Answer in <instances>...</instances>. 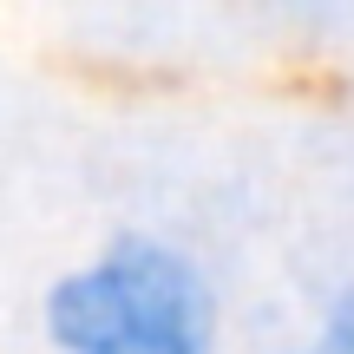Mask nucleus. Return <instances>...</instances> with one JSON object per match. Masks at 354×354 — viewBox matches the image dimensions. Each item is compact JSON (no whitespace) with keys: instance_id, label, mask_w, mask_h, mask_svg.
I'll list each match as a JSON object with an SVG mask.
<instances>
[{"instance_id":"nucleus-2","label":"nucleus","mask_w":354,"mask_h":354,"mask_svg":"<svg viewBox=\"0 0 354 354\" xmlns=\"http://www.w3.org/2000/svg\"><path fill=\"white\" fill-rule=\"evenodd\" d=\"M295 354H354V282L342 295H335L328 308H322V322H315V335H308Z\"/></svg>"},{"instance_id":"nucleus-1","label":"nucleus","mask_w":354,"mask_h":354,"mask_svg":"<svg viewBox=\"0 0 354 354\" xmlns=\"http://www.w3.org/2000/svg\"><path fill=\"white\" fill-rule=\"evenodd\" d=\"M46 342L59 354H216V295L184 250L112 236L46 289Z\"/></svg>"}]
</instances>
